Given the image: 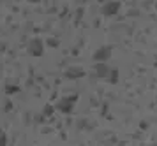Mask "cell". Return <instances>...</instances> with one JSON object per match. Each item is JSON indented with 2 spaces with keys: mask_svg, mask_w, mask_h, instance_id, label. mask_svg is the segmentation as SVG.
I'll return each instance as SVG.
<instances>
[{
  "mask_svg": "<svg viewBox=\"0 0 157 146\" xmlns=\"http://www.w3.org/2000/svg\"><path fill=\"white\" fill-rule=\"evenodd\" d=\"M97 70H99V72H101V76H106L104 72H108V69H106V67H104V65H97Z\"/></svg>",
  "mask_w": 157,
  "mask_h": 146,
  "instance_id": "cell-3",
  "label": "cell"
},
{
  "mask_svg": "<svg viewBox=\"0 0 157 146\" xmlns=\"http://www.w3.org/2000/svg\"><path fill=\"white\" fill-rule=\"evenodd\" d=\"M117 9H118V2H113V6H106V7H104V13L111 14V13H115Z\"/></svg>",
  "mask_w": 157,
  "mask_h": 146,
  "instance_id": "cell-1",
  "label": "cell"
},
{
  "mask_svg": "<svg viewBox=\"0 0 157 146\" xmlns=\"http://www.w3.org/2000/svg\"><path fill=\"white\" fill-rule=\"evenodd\" d=\"M108 55H109V49H101L99 53L95 55V58H97V60H102V58H104V56H108Z\"/></svg>",
  "mask_w": 157,
  "mask_h": 146,
  "instance_id": "cell-2",
  "label": "cell"
}]
</instances>
